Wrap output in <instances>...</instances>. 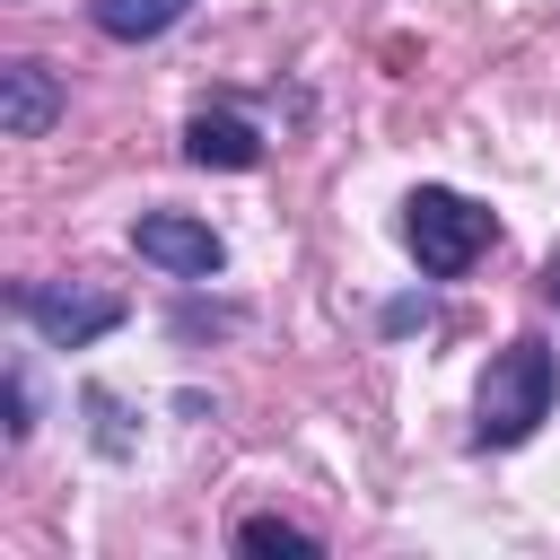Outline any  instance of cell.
I'll use <instances>...</instances> for the list:
<instances>
[{"label":"cell","instance_id":"cell-1","mask_svg":"<svg viewBox=\"0 0 560 560\" xmlns=\"http://www.w3.org/2000/svg\"><path fill=\"white\" fill-rule=\"evenodd\" d=\"M551 394H560V359L551 341H508L472 394V438L481 446H525L542 420H551Z\"/></svg>","mask_w":560,"mask_h":560},{"label":"cell","instance_id":"cell-2","mask_svg":"<svg viewBox=\"0 0 560 560\" xmlns=\"http://www.w3.org/2000/svg\"><path fill=\"white\" fill-rule=\"evenodd\" d=\"M402 236H411V254H420L429 280H455V271L490 245V210L464 201V192H446V184H420V192L402 201Z\"/></svg>","mask_w":560,"mask_h":560},{"label":"cell","instance_id":"cell-3","mask_svg":"<svg viewBox=\"0 0 560 560\" xmlns=\"http://www.w3.org/2000/svg\"><path fill=\"white\" fill-rule=\"evenodd\" d=\"M18 315H26L52 350H88V341H105L131 306H122L114 289H88V280H35V289H18Z\"/></svg>","mask_w":560,"mask_h":560},{"label":"cell","instance_id":"cell-4","mask_svg":"<svg viewBox=\"0 0 560 560\" xmlns=\"http://www.w3.org/2000/svg\"><path fill=\"white\" fill-rule=\"evenodd\" d=\"M131 245H140V262H158L166 280H219V271H228L219 228H210V219H184V210H140V219H131Z\"/></svg>","mask_w":560,"mask_h":560},{"label":"cell","instance_id":"cell-5","mask_svg":"<svg viewBox=\"0 0 560 560\" xmlns=\"http://www.w3.org/2000/svg\"><path fill=\"white\" fill-rule=\"evenodd\" d=\"M61 114V79L44 61H0V140H35Z\"/></svg>","mask_w":560,"mask_h":560},{"label":"cell","instance_id":"cell-6","mask_svg":"<svg viewBox=\"0 0 560 560\" xmlns=\"http://www.w3.org/2000/svg\"><path fill=\"white\" fill-rule=\"evenodd\" d=\"M184 158H192V166L245 175V166H262V131L236 122V114H192V122H184Z\"/></svg>","mask_w":560,"mask_h":560},{"label":"cell","instance_id":"cell-7","mask_svg":"<svg viewBox=\"0 0 560 560\" xmlns=\"http://www.w3.org/2000/svg\"><path fill=\"white\" fill-rule=\"evenodd\" d=\"M114 44H149V35H166V26H184L192 18V0H96L88 9Z\"/></svg>","mask_w":560,"mask_h":560},{"label":"cell","instance_id":"cell-8","mask_svg":"<svg viewBox=\"0 0 560 560\" xmlns=\"http://www.w3.org/2000/svg\"><path fill=\"white\" fill-rule=\"evenodd\" d=\"M236 542H245V551H289V560H315V534H306V525H289V516H245V525H236Z\"/></svg>","mask_w":560,"mask_h":560},{"label":"cell","instance_id":"cell-9","mask_svg":"<svg viewBox=\"0 0 560 560\" xmlns=\"http://www.w3.org/2000/svg\"><path fill=\"white\" fill-rule=\"evenodd\" d=\"M35 429V394H26V368H9V438Z\"/></svg>","mask_w":560,"mask_h":560},{"label":"cell","instance_id":"cell-10","mask_svg":"<svg viewBox=\"0 0 560 560\" xmlns=\"http://www.w3.org/2000/svg\"><path fill=\"white\" fill-rule=\"evenodd\" d=\"M420 315H429V298H394V306H385V324H394V332H411Z\"/></svg>","mask_w":560,"mask_h":560},{"label":"cell","instance_id":"cell-11","mask_svg":"<svg viewBox=\"0 0 560 560\" xmlns=\"http://www.w3.org/2000/svg\"><path fill=\"white\" fill-rule=\"evenodd\" d=\"M542 289H551V306H560V254H551V262H542Z\"/></svg>","mask_w":560,"mask_h":560}]
</instances>
